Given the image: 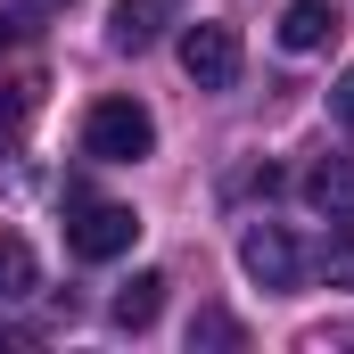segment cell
Segmentation results:
<instances>
[{"mask_svg": "<svg viewBox=\"0 0 354 354\" xmlns=\"http://www.w3.org/2000/svg\"><path fill=\"white\" fill-rule=\"evenodd\" d=\"M165 25H174V0H115V17H107V41L115 50H157L165 41Z\"/></svg>", "mask_w": 354, "mask_h": 354, "instance_id": "5", "label": "cell"}, {"mask_svg": "<svg viewBox=\"0 0 354 354\" xmlns=\"http://www.w3.org/2000/svg\"><path fill=\"white\" fill-rule=\"evenodd\" d=\"M330 115H338V124H346V132H354V66H346V75H338V91H330Z\"/></svg>", "mask_w": 354, "mask_h": 354, "instance_id": "13", "label": "cell"}, {"mask_svg": "<svg viewBox=\"0 0 354 354\" xmlns=\"http://www.w3.org/2000/svg\"><path fill=\"white\" fill-rule=\"evenodd\" d=\"M25 124H33V83H8L0 91V157H17Z\"/></svg>", "mask_w": 354, "mask_h": 354, "instance_id": "10", "label": "cell"}, {"mask_svg": "<svg viewBox=\"0 0 354 354\" xmlns=\"http://www.w3.org/2000/svg\"><path fill=\"white\" fill-rule=\"evenodd\" d=\"M132 239H140V214L132 206H115V198H66V248L83 264H115Z\"/></svg>", "mask_w": 354, "mask_h": 354, "instance_id": "2", "label": "cell"}, {"mask_svg": "<svg viewBox=\"0 0 354 354\" xmlns=\"http://www.w3.org/2000/svg\"><path fill=\"white\" fill-rule=\"evenodd\" d=\"M41 288V264H33V248L17 239V231H0V305H25Z\"/></svg>", "mask_w": 354, "mask_h": 354, "instance_id": "9", "label": "cell"}, {"mask_svg": "<svg viewBox=\"0 0 354 354\" xmlns=\"http://www.w3.org/2000/svg\"><path fill=\"white\" fill-rule=\"evenodd\" d=\"M239 272H248L256 288H280V297H288V288L305 280L297 231H288V223H248V231H239Z\"/></svg>", "mask_w": 354, "mask_h": 354, "instance_id": "3", "label": "cell"}, {"mask_svg": "<svg viewBox=\"0 0 354 354\" xmlns=\"http://www.w3.org/2000/svg\"><path fill=\"white\" fill-rule=\"evenodd\" d=\"M322 272H330V288H354V223L322 248Z\"/></svg>", "mask_w": 354, "mask_h": 354, "instance_id": "12", "label": "cell"}, {"mask_svg": "<svg viewBox=\"0 0 354 354\" xmlns=\"http://www.w3.org/2000/svg\"><path fill=\"white\" fill-rule=\"evenodd\" d=\"M305 206L330 214V223H354V157H322L305 174Z\"/></svg>", "mask_w": 354, "mask_h": 354, "instance_id": "6", "label": "cell"}, {"mask_svg": "<svg viewBox=\"0 0 354 354\" xmlns=\"http://www.w3.org/2000/svg\"><path fill=\"white\" fill-rule=\"evenodd\" d=\"M181 75L198 91H231L239 83V33L231 25H189L181 33Z\"/></svg>", "mask_w": 354, "mask_h": 354, "instance_id": "4", "label": "cell"}, {"mask_svg": "<svg viewBox=\"0 0 354 354\" xmlns=\"http://www.w3.org/2000/svg\"><path fill=\"white\" fill-rule=\"evenodd\" d=\"M198 346H248V330L223 313V305H198V322H189V354Z\"/></svg>", "mask_w": 354, "mask_h": 354, "instance_id": "11", "label": "cell"}, {"mask_svg": "<svg viewBox=\"0 0 354 354\" xmlns=\"http://www.w3.org/2000/svg\"><path fill=\"white\" fill-rule=\"evenodd\" d=\"M149 149H157V115L140 99H99L83 115V157H99V165H140Z\"/></svg>", "mask_w": 354, "mask_h": 354, "instance_id": "1", "label": "cell"}, {"mask_svg": "<svg viewBox=\"0 0 354 354\" xmlns=\"http://www.w3.org/2000/svg\"><path fill=\"white\" fill-rule=\"evenodd\" d=\"M330 346H354V330H313L305 338V354H330Z\"/></svg>", "mask_w": 354, "mask_h": 354, "instance_id": "14", "label": "cell"}, {"mask_svg": "<svg viewBox=\"0 0 354 354\" xmlns=\"http://www.w3.org/2000/svg\"><path fill=\"white\" fill-rule=\"evenodd\" d=\"M338 41V8L330 0H288L280 8V50H322Z\"/></svg>", "mask_w": 354, "mask_h": 354, "instance_id": "7", "label": "cell"}, {"mask_svg": "<svg viewBox=\"0 0 354 354\" xmlns=\"http://www.w3.org/2000/svg\"><path fill=\"white\" fill-rule=\"evenodd\" d=\"M107 313H115V330H149V322L165 313V272H132V280L115 288Z\"/></svg>", "mask_w": 354, "mask_h": 354, "instance_id": "8", "label": "cell"}, {"mask_svg": "<svg viewBox=\"0 0 354 354\" xmlns=\"http://www.w3.org/2000/svg\"><path fill=\"white\" fill-rule=\"evenodd\" d=\"M33 8H66V0H33Z\"/></svg>", "mask_w": 354, "mask_h": 354, "instance_id": "16", "label": "cell"}, {"mask_svg": "<svg viewBox=\"0 0 354 354\" xmlns=\"http://www.w3.org/2000/svg\"><path fill=\"white\" fill-rule=\"evenodd\" d=\"M25 346V330H8V322H0V354H17Z\"/></svg>", "mask_w": 354, "mask_h": 354, "instance_id": "15", "label": "cell"}]
</instances>
